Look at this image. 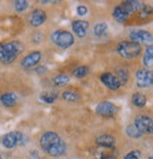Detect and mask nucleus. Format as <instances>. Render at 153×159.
<instances>
[{
	"instance_id": "2eb2a0df",
	"label": "nucleus",
	"mask_w": 153,
	"mask_h": 159,
	"mask_svg": "<svg viewBox=\"0 0 153 159\" xmlns=\"http://www.w3.org/2000/svg\"><path fill=\"white\" fill-rule=\"evenodd\" d=\"M120 6L130 15L139 11L142 7V4L139 1H136V0H128V1H124Z\"/></svg>"
},
{
	"instance_id": "c756f323",
	"label": "nucleus",
	"mask_w": 153,
	"mask_h": 159,
	"mask_svg": "<svg viewBox=\"0 0 153 159\" xmlns=\"http://www.w3.org/2000/svg\"><path fill=\"white\" fill-rule=\"evenodd\" d=\"M140 156H141V152L137 150L135 151H132L130 152H128L123 159H140Z\"/></svg>"
},
{
	"instance_id": "1a4fd4ad",
	"label": "nucleus",
	"mask_w": 153,
	"mask_h": 159,
	"mask_svg": "<svg viewBox=\"0 0 153 159\" xmlns=\"http://www.w3.org/2000/svg\"><path fill=\"white\" fill-rule=\"evenodd\" d=\"M130 38L132 42L137 43L139 44L143 43L151 45V43H153V35L150 32H148V31L143 29H134L131 31Z\"/></svg>"
},
{
	"instance_id": "5701e85b",
	"label": "nucleus",
	"mask_w": 153,
	"mask_h": 159,
	"mask_svg": "<svg viewBox=\"0 0 153 159\" xmlns=\"http://www.w3.org/2000/svg\"><path fill=\"white\" fill-rule=\"evenodd\" d=\"M126 134L128 137L132 138V139H139L141 138L143 135L139 132V130L136 128V126L134 124H129L126 127Z\"/></svg>"
},
{
	"instance_id": "aec40b11",
	"label": "nucleus",
	"mask_w": 153,
	"mask_h": 159,
	"mask_svg": "<svg viewBox=\"0 0 153 159\" xmlns=\"http://www.w3.org/2000/svg\"><path fill=\"white\" fill-rule=\"evenodd\" d=\"M132 103L134 107L142 108L146 104V97L143 93L135 92L134 94H133V96H132Z\"/></svg>"
},
{
	"instance_id": "423d86ee",
	"label": "nucleus",
	"mask_w": 153,
	"mask_h": 159,
	"mask_svg": "<svg viewBox=\"0 0 153 159\" xmlns=\"http://www.w3.org/2000/svg\"><path fill=\"white\" fill-rule=\"evenodd\" d=\"M136 128L142 135L153 134V120L146 115H139L135 118L134 123Z\"/></svg>"
},
{
	"instance_id": "20e7f679",
	"label": "nucleus",
	"mask_w": 153,
	"mask_h": 159,
	"mask_svg": "<svg viewBox=\"0 0 153 159\" xmlns=\"http://www.w3.org/2000/svg\"><path fill=\"white\" fill-rule=\"evenodd\" d=\"M52 41L58 47L67 49L74 43V37L69 31L56 30L52 34Z\"/></svg>"
},
{
	"instance_id": "6e6552de",
	"label": "nucleus",
	"mask_w": 153,
	"mask_h": 159,
	"mask_svg": "<svg viewBox=\"0 0 153 159\" xmlns=\"http://www.w3.org/2000/svg\"><path fill=\"white\" fill-rule=\"evenodd\" d=\"M136 85L138 88L145 89L153 85V72L147 69H139L136 74Z\"/></svg>"
},
{
	"instance_id": "4be33fe9",
	"label": "nucleus",
	"mask_w": 153,
	"mask_h": 159,
	"mask_svg": "<svg viewBox=\"0 0 153 159\" xmlns=\"http://www.w3.org/2000/svg\"><path fill=\"white\" fill-rule=\"evenodd\" d=\"M58 93L56 91H52V92H43L41 94V99L46 103V104H53L56 98H57Z\"/></svg>"
},
{
	"instance_id": "473e14b6",
	"label": "nucleus",
	"mask_w": 153,
	"mask_h": 159,
	"mask_svg": "<svg viewBox=\"0 0 153 159\" xmlns=\"http://www.w3.org/2000/svg\"><path fill=\"white\" fill-rule=\"evenodd\" d=\"M29 159H43V158L40 157V155L36 154V155H31V156H30V158H29Z\"/></svg>"
},
{
	"instance_id": "f03ea898",
	"label": "nucleus",
	"mask_w": 153,
	"mask_h": 159,
	"mask_svg": "<svg viewBox=\"0 0 153 159\" xmlns=\"http://www.w3.org/2000/svg\"><path fill=\"white\" fill-rule=\"evenodd\" d=\"M24 51V45L19 42H10L0 43V62L11 64Z\"/></svg>"
},
{
	"instance_id": "72a5a7b5",
	"label": "nucleus",
	"mask_w": 153,
	"mask_h": 159,
	"mask_svg": "<svg viewBox=\"0 0 153 159\" xmlns=\"http://www.w3.org/2000/svg\"><path fill=\"white\" fill-rule=\"evenodd\" d=\"M148 159H153V155H151V156H149V157H148Z\"/></svg>"
},
{
	"instance_id": "6ab92c4d",
	"label": "nucleus",
	"mask_w": 153,
	"mask_h": 159,
	"mask_svg": "<svg viewBox=\"0 0 153 159\" xmlns=\"http://www.w3.org/2000/svg\"><path fill=\"white\" fill-rule=\"evenodd\" d=\"M143 63L147 68L153 67V45H148L146 48L143 57Z\"/></svg>"
},
{
	"instance_id": "bb28decb",
	"label": "nucleus",
	"mask_w": 153,
	"mask_h": 159,
	"mask_svg": "<svg viewBox=\"0 0 153 159\" xmlns=\"http://www.w3.org/2000/svg\"><path fill=\"white\" fill-rule=\"evenodd\" d=\"M89 73V68L87 66H79L73 71V75L77 78H83L86 76Z\"/></svg>"
},
{
	"instance_id": "393cba45",
	"label": "nucleus",
	"mask_w": 153,
	"mask_h": 159,
	"mask_svg": "<svg viewBox=\"0 0 153 159\" xmlns=\"http://www.w3.org/2000/svg\"><path fill=\"white\" fill-rule=\"evenodd\" d=\"M139 11H140V17L142 19H146L150 15L153 14V8L150 5L144 4V5H142V7H141Z\"/></svg>"
},
{
	"instance_id": "cd10ccee",
	"label": "nucleus",
	"mask_w": 153,
	"mask_h": 159,
	"mask_svg": "<svg viewBox=\"0 0 153 159\" xmlns=\"http://www.w3.org/2000/svg\"><path fill=\"white\" fill-rule=\"evenodd\" d=\"M116 76L118 79V81L120 82V85H124L127 82L128 78H129V74H128V72L126 70L120 69V70L117 71V74H116Z\"/></svg>"
},
{
	"instance_id": "4468645a",
	"label": "nucleus",
	"mask_w": 153,
	"mask_h": 159,
	"mask_svg": "<svg viewBox=\"0 0 153 159\" xmlns=\"http://www.w3.org/2000/svg\"><path fill=\"white\" fill-rule=\"evenodd\" d=\"M117 151L115 147L113 148H102L100 147L99 151L96 152V157L98 159H116Z\"/></svg>"
},
{
	"instance_id": "c85d7f7f",
	"label": "nucleus",
	"mask_w": 153,
	"mask_h": 159,
	"mask_svg": "<svg viewBox=\"0 0 153 159\" xmlns=\"http://www.w3.org/2000/svg\"><path fill=\"white\" fill-rule=\"evenodd\" d=\"M14 7L18 12H22V11H24L28 8V2L24 1V0H19V1L14 2Z\"/></svg>"
},
{
	"instance_id": "ddd939ff",
	"label": "nucleus",
	"mask_w": 153,
	"mask_h": 159,
	"mask_svg": "<svg viewBox=\"0 0 153 159\" xmlns=\"http://www.w3.org/2000/svg\"><path fill=\"white\" fill-rule=\"evenodd\" d=\"M46 13L42 10H35L30 15V24L33 26H40L46 21Z\"/></svg>"
},
{
	"instance_id": "f3484780",
	"label": "nucleus",
	"mask_w": 153,
	"mask_h": 159,
	"mask_svg": "<svg viewBox=\"0 0 153 159\" xmlns=\"http://www.w3.org/2000/svg\"><path fill=\"white\" fill-rule=\"evenodd\" d=\"M0 101H1V103L4 107H11L16 105L17 96H16V94H14L12 92H7V93H4L1 95Z\"/></svg>"
},
{
	"instance_id": "9b49d317",
	"label": "nucleus",
	"mask_w": 153,
	"mask_h": 159,
	"mask_svg": "<svg viewBox=\"0 0 153 159\" xmlns=\"http://www.w3.org/2000/svg\"><path fill=\"white\" fill-rule=\"evenodd\" d=\"M41 59H42V53L40 51H33L22 59L21 65L24 68H31L33 66H36Z\"/></svg>"
},
{
	"instance_id": "0eeeda50",
	"label": "nucleus",
	"mask_w": 153,
	"mask_h": 159,
	"mask_svg": "<svg viewBox=\"0 0 153 159\" xmlns=\"http://www.w3.org/2000/svg\"><path fill=\"white\" fill-rule=\"evenodd\" d=\"M119 108L113 103L103 101L96 107V113L104 118H113L118 113Z\"/></svg>"
},
{
	"instance_id": "f704fd0d",
	"label": "nucleus",
	"mask_w": 153,
	"mask_h": 159,
	"mask_svg": "<svg viewBox=\"0 0 153 159\" xmlns=\"http://www.w3.org/2000/svg\"><path fill=\"white\" fill-rule=\"evenodd\" d=\"M0 159H2V156H1V153H0Z\"/></svg>"
},
{
	"instance_id": "f257e3e1",
	"label": "nucleus",
	"mask_w": 153,
	"mask_h": 159,
	"mask_svg": "<svg viewBox=\"0 0 153 159\" xmlns=\"http://www.w3.org/2000/svg\"><path fill=\"white\" fill-rule=\"evenodd\" d=\"M41 148L52 157H59L66 152V144L55 132H45L40 139Z\"/></svg>"
},
{
	"instance_id": "2f4dec72",
	"label": "nucleus",
	"mask_w": 153,
	"mask_h": 159,
	"mask_svg": "<svg viewBox=\"0 0 153 159\" xmlns=\"http://www.w3.org/2000/svg\"><path fill=\"white\" fill-rule=\"evenodd\" d=\"M46 70H47V69H46V67H45V66H43V65H42V66H40V67H38V68H37V72H38L39 74H43L44 72H46Z\"/></svg>"
},
{
	"instance_id": "a878e982",
	"label": "nucleus",
	"mask_w": 153,
	"mask_h": 159,
	"mask_svg": "<svg viewBox=\"0 0 153 159\" xmlns=\"http://www.w3.org/2000/svg\"><path fill=\"white\" fill-rule=\"evenodd\" d=\"M63 96V99L68 101V102H75L77 101L79 98H80V95L74 91H72V90H66L63 92L62 94Z\"/></svg>"
},
{
	"instance_id": "b1692460",
	"label": "nucleus",
	"mask_w": 153,
	"mask_h": 159,
	"mask_svg": "<svg viewBox=\"0 0 153 159\" xmlns=\"http://www.w3.org/2000/svg\"><path fill=\"white\" fill-rule=\"evenodd\" d=\"M70 82V77L67 75H59L54 78V84L56 87H65Z\"/></svg>"
},
{
	"instance_id": "9d476101",
	"label": "nucleus",
	"mask_w": 153,
	"mask_h": 159,
	"mask_svg": "<svg viewBox=\"0 0 153 159\" xmlns=\"http://www.w3.org/2000/svg\"><path fill=\"white\" fill-rule=\"evenodd\" d=\"M101 81L110 90H117L121 86L116 76L111 73H103L101 75Z\"/></svg>"
},
{
	"instance_id": "7ed1b4c3",
	"label": "nucleus",
	"mask_w": 153,
	"mask_h": 159,
	"mask_svg": "<svg viewBox=\"0 0 153 159\" xmlns=\"http://www.w3.org/2000/svg\"><path fill=\"white\" fill-rule=\"evenodd\" d=\"M141 51V45L134 42H121L116 46V52L118 55L126 59H132L138 57Z\"/></svg>"
},
{
	"instance_id": "dca6fc26",
	"label": "nucleus",
	"mask_w": 153,
	"mask_h": 159,
	"mask_svg": "<svg viewBox=\"0 0 153 159\" xmlns=\"http://www.w3.org/2000/svg\"><path fill=\"white\" fill-rule=\"evenodd\" d=\"M96 143L99 147H102V148H113L115 147L116 139L111 135L104 134L97 138Z\"/></svg>"
},
{
	"instance_id": "412c9836",
	"label": "nucleus",
	"mask_w": 153,
	"mask_h": 159,
	"mask_svg": "<svg viewBox=\"0 0 153 159\" xmlns=\"http://www.w3.org/2000/svg\"><path fill=\"white\" fill-rule=\"evenodd\" d=\"M107 30H108V25L106 23H99L94 26L93 33L97 37H103L106 35Z\"/></svg>"
},
{
	"instance_id": "39448f33",
	"label": "nucleus",
	"mask_w": 153,
	"mask_h": 159,
	"mask_svg": "<svg viewBox=\"0 0 153 159\" xmlns=\"http://www.w3.org/2000/svg\"><path fill=\"white\" fill-rule=\"evenodd\" d=\"M28 139L20 132H10L4 135L1 139L2 145L7 149H12L17 145H24Z\"/></svg>"
},
{
	"instance_id": "f8f14e48",
	"label": "nucleus",
	"mask_w": 153,
	"mask_h": 159,
	"mask_svg": "<svg viewBox=\"0 0 153 159\" xmlns=\"http://www.w3.org/2000/svg\"><path fill=\"white\" fill-rule=\"evenodd\" d=\"M72 27L74 34L78 38H85L86 36L87 29L89 27V23L85 20H75L72 23Z\"/></svg>"
},
{
	"instance_id": "a211bd4d",
	"label": "nucleus",
	"mask_w": 153,
	"mask_h": 159,
	"mask_svg": "<svg viewBox=\"0 0 153 159\" xmlns=\"http://www.w3.org/2000/svg\"><path fill=\"white\" fill-rule=\"evenodd\" d=\"M112 15H113L114 19H115L116 22H118V23H124V22L129 18V16H130L123 9L121 8L120 5H119V6H116V7L114 9Z\"/></svg>"
},
{
	"instance_id": "7c9ffc66",
	"label": "nucleus",
	"mask_w": 153,
	"mask_h": 159,
	"mask_svg": "<svg viewBox=\"0 0 153 159\" xmlns=\"http://www.w3.org/2000/svg\"><path fill=\"white\" fill-rule=\"evenodd\" d=\"M87 8L84 5H80L76 8V12L79 16H85L87 13Z\"/></svg>"
}]
</instances>
